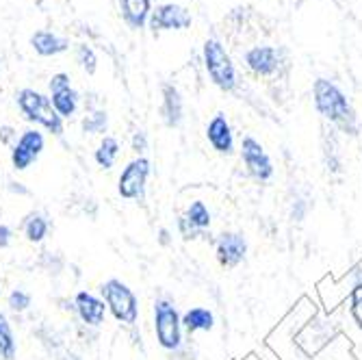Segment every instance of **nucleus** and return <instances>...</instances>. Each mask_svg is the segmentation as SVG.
<instances>
[{"mask_svg":"<svg viewBox=\"0 0 362 360\" xmlns=\"http://www.w3.org/2000/svg\"><path fill=\"white\" fill-rule=\"evenodd\" d=\"M313 95H315V107L317 111L325 117L334 122L341 130L349 135L358 133V124H356V113L351 105L347 103L345 93L327 79H317L313 85Z\"/></svg>","mask_w":362,"mask_h":360,"instance_id":"obj_1","label":"nucleus"},{"mask_svg":"<svg viewBox=\"0 0 362 360\" xmlns=\"http://www.w3.org/2000/svg\"><path fill=\"white\" fill-rule=\"evenodd\" d=\"M16 103L22 111V115L33 122V124H37L42 128H46L48 133L61 137L63 135V120L59 117V113L54 111L52 103H50V95L42 93V91H35V89H20L18 95H16Z\"/></svg>","mask_w":362,"mask_h":360,"instance_id":"obj_2","label":"nucleus"},{"mask_svg":"<svg viewBox=\"0 0 362 360\" xmlns=\"http://www.w3.org/2000/svg\"><path fill=\"white\" fill-rule=\"evenodd\" d=\"M103 302L107 304V310L115 317V321L124 325H135L139 319V300L126 282L111 278L100 284Z\"/></svg>","mask_w":362,"mask_h":360,"instance_id":"obj_3","label":"nucleus"},{"mask_svg":"<svg viewBox=\"0 0 362 360\" xmlns=\"http://www.w3.org/2000/svg\"><path fill=\"white\" fill-rule=\"evenodd\" d=\"M154 335H156V343L168 352H176L182 345L180 313L170 300L154 302Z\"/></svg>","mask_w":362,"mask_h":360,"instance_id":"obj_4","label":"nucleus"},{"mask_svg":"<svg viewBox=\"0 0 362 360\" xmlns=\"http://www.w3.org/2000/svg\"><path fill=\"white\" fill-rule=\"evenodd\" d=\"M204 68L211 76V81L221 89V91H233L237 87V72L233 59L217 40H206L204 42Z\"/></svg>","mask_w":362,"mask_h":360,"instance_id":"obj_5","label":"nucleus"},{"mask_svg":"<svg viewBox=\"0 0 362 360\" xmlns=\"http://www.w3.org/2000/svg\"><path fill=\"white\" fill-rule=\"evenodd\" d=\"M152 174V163L146 156H137L128 163L117 178V193L124 200H144L148 178Z\"/></svg>","mask_w":362,"mask_h":360,"instance_id":"obj_6","label":"nucleus"},{"mask_svg":"<svg viewBox=\"0 0 362 360\" xmlns=\"http://www.w3.org/2000/svg\"><path fill=\"white\" fill-rule=\"evenodd\" d=\"M46 148V139L42 135V130L37 128H26L20 135V139L11 148V166L18 172H26L33 163L40 158V154Z\"/></svg>","mask_w":362,"mask_h":360,"instance_id":"obj_7","label":"nucleus"},{"mask_svg":"<svg viewBox=\"0 0 362 360\" xmlns=\"http://www.w3.org/2000/svg\"><path fill=\"white\" fill-rule=\"evenodd\" d=\"M241 156H243V163H245L247 172L256 180L265 182V180H269L274 176V163H272V158L267 156V152L262 150V146L254 137H243V141H241Z\"/></svg>","mask_w":362,"mask_h":360,"instance_id":"obj_8","label":"nucleus"},{"mask_svg":"<svg viewBox=\"0 0 362 360\" xmlns=\"http://www.w3.org/2000/svg\"><path fill=\"white\" fill-rule=\"evenodd\" d=\"M148 24L154 33H158V30H182V28L191 26V13L180 5L168 3V5L156 7L150 13Z\"/></svg>","mask_w":362,"mask_h":360,"instance_id":"obj_9","label":"nucleus"},{"mask_svg":"<svg viewBox=\"0 0 362 360\" xmlns=\"http://www.w3.org/2000/svg\"><path fill=\"white\" fill-rule=\"evenodd\" d=\"M215 252L221 267H237L247 254V241L239 233H221L215 241Z\"/></svg>","mask_w":362,"mask_h":360,"instance_id":"obj_10","label":"nucleus"},{"mask_svg":"<svg viewBox=\"0 0 362 360\" xmlns=\"http://www.w3.org/2000/svg\"><path fill=\"white\" fill-rule=\"evenodd\" d=\"M74 310L78 315V319L85 325H91V328H100L107 317V304L103 302V298L93 296L89 291H78L74 298Z\"/></svg>","mask_w":362,"mask_h":360,"instance_id":"obj_11","label":"nucleus"},{"mask_svg":"<svg viewBox=\"0 0 362 360\" xmlns=\"http://www.w3.org/2000/svg\"><path fill=\"white\" fill-rule=\"evenodd\" d=\"M245 63L258 76H274L280 68V54L272 46H254L245 52Z\"/></svg>","mask_w":362,"mask_h":360,"instance_id":"obj_12","label":"nucleus"},{"mask_svg":"<svg viewBox=\"0 0 362 360\" xmlns=\"http://www.w3.org/2000/svg\"><path fill=\"white\" fill-rule=\"evenodd\" d=\"M206 139L213 146V150H217L219 154H233L235 152V137L233 130H230V124L226 120V115L217 113L209 126H206Z\"/></svg>","mask_w":362,"mask_h":360,"instance_id":"obj_13","label":"nucleus"},{"mask_svg":"<svg viewBox=\"0 0 362 360\" xmlns=\"http://www.w3.org/2000/svg\"><path fill=\"white\" fill-rule=\"evenodd\" d=\"M163 91V105H160V115H163V122L170 128H178L180 122H182V113H185V107H182V95L180 91L165 83L160 87Z\"/></svg>","mask_w":362,"mask_h":360,"instance_id":"obj_14","label":"nucleus"},{"mask_svg":"<svg viewBox=\"0 0 362 360\" xmlns=\"http://www.w3.org/2000/svg\"><path fill=\"white\" fill-rule=\"evenodd\" d=\"M30 46L40 57H57L70 48V40H65L50 30H35L30 35Z\"/></svg>","mask_w":362,"mask_h":360,"instance_id":"obj_15","label":"nucleus"},{"mask_svg":"<svg viewBox=\"0 0 362 360\" xmlns=\"http://www.w3.org/2000/svg\"><path fill=\"white\" fill-rule=\"evenodd\" d=\"M119 13L130 28H144L152 13V0H119Z\"/></svg>","mask_w":362,"mask_h":360,"instance_id":"obj_16","label":"nucleus"},{"mask_svg":"<svg viewBox=\"0 0 362 360\" xmlns=\"http://www.w3.org/2000/svg\"><path fill=\"white\" fill-rule=\"evenodd\" d=\"M180 321H182V330H187L189 335L211 332L215 328V315L209 308H202V306L189 308L185 315H180Z\"/></svg>","mask_w":362,"mask_h":360,"instance_id":"obj_17","label":"nucleus"},{"mask_svg":"<svg viewBox=\"0 0 362 360\" xmlns=\"http://www.w3.org/2000/svg\"><path fill=\"white\" fill-rule=\"evenodd\" d=\"M50 103H52V107H54V111L59 113L61 120H68L78 109V91L72 89V87L54 91V93H50Z\"/></svg>","mask_w":362,"mask_h":360,"instance_id":"obj_18","label":"nucleus"},{"mask_svg":"<svg viewBox=\"0 0 362 360\" xmlns=\"http://www.w3.org/2000/svg\"><path fill=\"white\" fill-rule=\"evenodd\" d=\"M48 228H50L48 226V219L42 213H28L24 217V223H22L24 237L30 243H42L48 237Z\"/></svg>","mask_w":362,"mask_h":360,"instance_id":"obj_19","label":"nucleus"},{"mask_svg":"<svg viewBox=\"0 0 362 360\" xmlns=\"http://www.w3.org/2000/svg\"><path fill=\"white\" fill-rule=\"evenodd\" d=\"M119 141L115 137H105L100 144H98L95 152H93V161L100 166L103 170H111L115 166V161L119 156Z\"/></svg>","mask_w":362,"mask_h":360,"instance_id":"obj_20","label":"nucleus"},{"mask_svg":"<svg viewBox=\"0 0 362 360\" xmlns=\"http://www.w3.org/2000/svg\"><path fill=\"white\" fill-rule=\"evenodd\" d=\"M16 354H18V345H16L11 323L0 313V360H13Z\"/></svg>","mask_w":362,"mask_h":360,"instance_id":"obj_21","label":"nucleus"},{"mask_svg":"<svg viewBox=\"0 0 362 360\" xmlns=\"http://www.w3.org/2000/svg\"><path fill=\"white\" fill-rule=\"evenodd\" d=\"M185 217H187V221L191 223V226H195L197 231H206V228L211 226V211L206 209V204L204 202H200V200H195V202H191L189 204V209H187V213H185Z\"/></svg>","mask_w":362,"mask_h":360,"instance_id":"obj_22","label":"nucleus"},{"mask_svg":"<svg viewBox=\"0 0 362 360\" xmlns=\"http://www.w3.org/2000/svg\"><path fill=\"white\" fill-rule=\"evenodd\" d=\"M83 133L89 135H105L107 133V126H109V115L107 111H93L83 120Z\"/></svg>","mask_w":362,"mask_h":360,"instance_id":"obj_23","label":"nucleus"},{"mask_svg":"<svg viewBox=\"0 0 362 360\" xmlns=\"http://www.w3.org/2000/svg\"><path fill=\"white\" fill-rule=\"evenodd\" d=\"M76 61H78V65L87 74H95V70H98V57H95V52L87 44H78L76 46Z\"/></svg>","mask_w":362,"mask_h":360,"instance_id":"obj_24","label":"nucleus"},{"mask_svg":"<svg viewBox=\"0 0 362 360\" xmlns=\"http://www.w3.org/2000/svg\"><path fill=\"white\" fill-rule=\"evenodd\" d=\"M30 302H33L30 293H26V291H22V289H13V291L9 293V298H7L9 308H11V310H16V313H24V310H28Z\"/></svg>","mask_w":362,"mask_h":360,"instance_id":"obj_25","label":"nucleus"},{"mask_svg":"<svg viewBox=\"0 0 362 360\" xmlns=\"http://www.w3.org/2000/svg\"><path fill=\"white\" fill-rule=\"evenodd\" d=\"M178 233H180V237H182L185 241H191V239H197V237H204V233H202V231H197L195 226H191V223L187 221L185 215L178 217Z\"/></svg>","mask_w":362,"mask_h":360,"instance_id":"obj_26","label":"nucleus"},{"mask_svg":"<svg viewBox=\"0 0 362 360\" xmlns=\"http://www.w3.org/2000/svg\"><path fill=\"white\" fill-rule=\"evenodd\" d=\"M70 81H72V79H70V74H65V72L52 74V79H50V83H48V89H50V93L72 87V83H70Z\"/></svg>","mask_w":362,"mask_h":360,"instance_id":"obj_27","label":"nucleus"},{"mask_svg":"<svg viewBox=\"0 0 362 360\" xmlns=\"http://www.w3.org/2000/svg\"><path fill=\"white\" fill-rule=\"evenodd\" d=\"M130 146H133V150L141 156L148 150V135L144 133V130H137V133L133 135V141H130Z\"/></svg>","mask_w":362,"mask_h":360,"instance_id":"obj_28","label":"nucleus"},{"mask_svg":"<svg viewBox=\"0 0 362 360\" xmlns=\"http://www.w3.org/2000/svg\"><path fill=\"white\" fill-rule=\"evenodd\" d=\"M11 239H13V231L9 226L5 223H0V250H5L11 245Z\"/></svg>","mask_w":362,"mask_h":360,"instance_id":"obj_29","label":"nucleus"},{"mask_svg":"<svg viewBox=\"0 0 362 360\" xmlns=\"http://www.w3.org/2000/svg\"><path fill=\"white\" fill-rule=\"evenodd\" d=\"M158 243L163 248H168L172 243V233L168 231V228H160V231H158Z\"/></svg>","mask_w":362,"mask_h":360,"instance_id":"obj_30","label":"nucleus"},{"mask_svg":"<svg viewBox=\"0 0 362 360\" xmlns=\"http://www.w3.org/2000/svg\"><path fill=\"white\" fill-rule=\"evenodd\" d=\"M11 137H13V128H9V126H3V128H0V141H3V144H9Z\"/></svg>","mask_w":362,"mask_h":360,"instance_id":"obj_31","label":"nucleus"},{"mask_svg":"<svg viewBox=\"0 0 362 360\" xmlns=\"http://www.w3.org/2000/svg\"><path fill=\"white\" fill-rule=\"evenodd\" d=\"M9 191H13V193H20V195H28V189L26 187H22V182H9Z\"/></svg>","mask_w":362,"mask_h":360,"instance_id":"obj_32","label":"nucleus"}]
</instances>
